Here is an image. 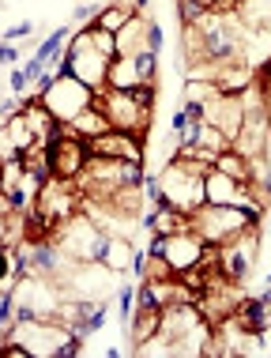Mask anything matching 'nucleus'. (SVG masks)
I'll list each match as a JSON object with an SVG mask.
<instances>
[{
    "instance_id": "nucleus-1",
    "label": "nucleus",
    "mask_w": 271,
    "mask_h": 358,
    "mask_svg": "<svg viewBox=\"0 0 271 358\" xmlns=\"http://www.w3.org/2000/svg\"><path fill=\"white\" fill-rule=\"evenodd\" d=\"M0 336L23 343L27 351H31V358H72V355L87 351L83 347L87 336L72 332V328L61 324V321H50V317H12V324Z\"/></svg>"
},
{
    "instance_id": "nucleus-2",
    "label": "nucleus",
    "mask_w": 271,
    "mask_h": 358,
    "mask_svg": "<svg viewBox=\"0 0 271 358\" xmlns=\"http://www.w3.org/2000/svg\"><path fill=\"white\" fill-rule=\"evenodd\" d=\"M207 162H196V159H170L159 166V200L154 204H170L177 211L192 215L200 204H203V178H207Z\"/></svg>"
},
{
    "instance_id": "nucleus-3",
    "label": "nucleus",
    "mask_w": 271,
    "mask_h": 358,
    "mask_svg": "<svg viewBox=\"0 0 271 358\" xmlns=\"http://www.w3.org/2000/svg\"><path fill=\"white\" fill-rule=\"evenodd\" d=\"M27 99H42L45 110H50L61 124H68L75 113L94 102V91L68 72H45L42 80H34V91L27 94Z\"/></svg>"
},
{
    "instance_id": "nucleus-4",
    "label": "nucleus",
    "mask_w": 271,
    "mask_h": 358,
    "mask_svg": "<svg viewBox=\"0 0 271 358\" xmlns=\"http://www.w3.org/2000/svg\"><path fill=\"white\" fill-rule=\"evenodd\" d=\"M147 178V170H143V162H124V159H105V155H91L87 159L83 173L75 178V189L83 192V196H113L121 185H136V181Z\"/></svg>"
},
{
    "instance_id": "nucleus-5",
    "label": "nucleus",
    "mask_w": 271,
    "mask_h": 358,
    "mask_svg": "<svg viewBox=\"0 0 271 358\" xmlns=\"http://www.w3.org/2000/svg\"><path fill=\"white\" fill-rule=\"evenodd\" d=\"M8 294L15 302V317H50V321H61L64 290L53 275H38V272L19 275Z\"/></svg>"
},
{
    "instance_id": "nucleus-6",
    "label": "nucleus",
    "mask_w": 271,
    "mask_h": 358,
    "mask_svg": "<svg viewBox=\"0 0 271 358\" xmlns=\"http://www.w3.org/2000/svg\"><path fill=\"white\" fill-rule=\"evenodd\" d=\"M50 238H53V245L61 249L68 260H98V257H102L105 230H102L98 222H94V219L80 208L72 219H64Z\"/></svg>"
},
{
    "instance_id": "nucleus-7",
    "label": "nucleus",
    "mask_w": 271,
    "mask_h": 358,
    "mask_svg": "<svg viewBox=\"0 0 271 358\" xmlns=\"http://www.w3.org/2000/svg\"><path fill=\"white\" fill-rule=\"evenodd\" d=\"M94 106L110 117V124L117 132H132V136L147 140L151 136V121H154V110H147V106H140L132 99L129 91H110V87H98L94 91Z\"/></svg>"
},
{
    "instance_id": "nucleus-8",
    "label": "nucleus",
    "mask_w": 271,
    "mask_h": 358,
    "mask_svg": "<svg viewBox=\"0 0 271 358\" xmlns=\"http://www.w3.org/2000/svg\"><path fill=\"white\" fill-rule=\"evenodd\" d=\"M105 69H110V61L91 45V31H75L68 38V45H64V53H61V61H57L53 72H68L80 83H87L91 91H98L105 83Z\"/></svg>"
},
{
    "instance_id": "nucleus-9",
    "label": "nucleus",
    "mask_w": 271,
    "mask_h": 358,
    "mask_svg": "<svg viewBox=\"0 0 271 358\" xmlns=\"http://www.w3.org/2000/svg\"><path fill=\"white\" fill-rule=\"evenodd\" d=\"M219 249V272L230 279V283H249V275L256 272L260 260V222H249L241 234H234L230 241H222Z\"/></svg>"
},
{
    "instance_id": "nucleus-10",
    "label": "nucleus",
    "mask_w": 271,
    "mask_h": 358,
    "mask_svg": "<svg viewBox=\"0 0 271 358\" xmlns=\"http://www.w3.org/2000/svg\"><path fill=\"white\" fill-rule=\"evenodd\" d=\"M189 219H192V230H196L207 245H222V241L241 234L249 222H256L245 208H226V204H200Z\"/></svg>"
},
{
    "instance_id": "nucleus-11",
    "label": "nucleus",
    "mask_w": 271,
    "mask_h": 358,
    "mask_svg": "<svg viewBox=\"0 0 271 358\" xmlns=\"http://www.w3.org/2000/svg\"><path fill=\"white\" fill-rule=\"evenodd\" d=\"M151 253H162L166 257V264L173 268V272H189V268H196L203 264V253H207V241H203L196 230H177V234H166V238H159V234H151Z\"/></svg>"
},
{
    "instance_id": "nucleus-12",
    "label": "nucleus",
    "mask_w": 271,
    "mask_h": 358,
    "mask_svg": "<svg viewBox=\"0 0 271 358\" xmlns=\"http://www.w3.org/2000/svg\"><path fill=\"white\" fill-rule=\"evenodd\" d=\"M117 57H140V53H159L162 31L154 27V19L147 12H136L117 34Z\"/></svg>"
},
{
    "instance_id": "nucleus-13",
    "label": "nucleus",
    "mask_w": 271,
    "mask_h": 358,
    "mask_svg": "<svg viewBox=\"0 0 271 358\" xmlns=\"http://www.w3.org/2000/svg\"><path fill=\"white\" fill-rule=\"evenodd\" d=\"M45 148H50V170H53V178H64V181L80 178L83 166H87V159H91L87 143L75 140V136H64V129H61V136L50 140Z\"/></svg>"
},
{
    "instance_id": "nucleus-14",
    "label": "nucleus",
    "mask_w": 271,
    "mask_h": 358,
    "mask_svg": "<svg viewBox=\"0 0 271 358\" xmlns=\"http://www.w3.org/2000/svg\"><path fill=\"white\" fill-rule=\"evenodd\" d=\"M87 151L91 155H105V159H124V162H143L147 159V140L132 136V132H102V136L87 140Z\"/></svg>"
},
{
    "instance_id": "nucleus-15",
    "label": "nucleus",
    "mask_w": 271,
    "mask_h": 358,
    "mask_svg": "<svg viewBox=\"0 0 271 358\" xmlns=\"http://www.w3.org/2000/svg\"><path fill=\"white\" fill-rule=\"evenodd\" d=\"M203 121L215 124L222 136L234 143L237 132H241V121H245V106H241V94H219V99H211L207 106H203Z\"/></svg>"
},
{
    "instance_id": "nucleus-16",
    "label": "nucleus",
    "mask_w": 271,
    "mask_h": 358,
    "mask_svg": "<svg viewBox=\"0 0 271 358\" xmlns=\"http://www.w3.org/2000/svg\"><path fill=\"white\" fill-rule=\"evenodd\" d=\"M136 257H140V249H136V241L132 238H124V234H105L102 241V264L110 268L113 275H129L136 272Z\"/></svg>"
},
{
    "instance_id": "nucleus-17",
    "label": "nucleus",
    "mask_w": 271,
    "mask_h": 358,
    "mask_svg": "<svg viewBox=\"0 0 271 358\" xmlns=\"http://www.w3.org/2000/svg\"><path fill=\"white\" fill-rule=\"evenodd\" d=\"M159 328H162V309H159V306H151V302H136L132 317H129V324H124V332H129L132 347H140L143 340L159 336Z\"/></svg>"
},
{
    "instance_id": "nucleus-18",
    "label": "nucleus",
    "mask_w": 271,
    "mask_h": 358,
    "mask_svg": "<svg viewBox=\"0 0 271 358\" xmlns=\"http://www.w3.org/2000/svg\"><path fill=\"white\" fill-rule=\"evenodd\" d=\"M61 129H64V136H75V140H94V136H102V132H110L113 129V124H110V117H105V113L98 110V106H87V110H80V113H75V117L72 121H68V124H61Z\"/></svg>"
},
{
    "instance_id": "nucleus-19",
    "label": "nucleus",
    "mask_w": 271,
    "mask_h": 358,
    "mask_svg": "<svg viewBox=\"0 0 271 358\" xmlns=\"http://www.w3.org/2000/svg\"><path fill=\"white\" fill-rule=\"evenodd\" d=\"M143 227H147L151 234L166 238V234H177V230H189V227H192V219L185 215V211L170 208V204H154L147 215H143Z\"/></svg>"
},
{
    "instance_id": "nucleus-20",
    "label": "nucleus",
    "mask_w": 271,
    "mask_h": 358,
    "mask_svg": "<svg viewBox=\"0 0 271 358\" xmlns=\"http://www.w3.org/2000/svg\"><path fill=\"white\" fill-rule=\"evenodd\" d=\"M140 83H143V76H140L136 57H113L110 69H105V87L110 91H136Z\"/></svg>"
},
{
    "instance_id": "nucleus-21",
    "label": "nucleus",
    "mask_w": 271,
    "mask_h": 358,
    "mask_svg": "<svg viewBox=\"0 0 271 358\" xmlns=\"http://www.w3.org/2000/svg\"><path fill=\"white\" fill-rule=\"evenodd\" d=\"M237 15L249 31L271 34V0H237Z\"/></svg>"
},
{
    "instance_id": "nucleus-22",
    "label": "nucleus",
    "mask_w": 271,
    "mask_h": 358,
    "mask_svg": "<svg viewBox=\"0 0 271 358\" xmlns=\"http://www.w3.org/2000/svg\"><path fill=\"white\" fill-rule=\"evenodd\" d=\"M0 124H4V132L15 140L19 155L31 148V143H38V136L31 132V124H27V117H23V110H15V113H8V117H0Z\"/></svg>"
},
{
    "instance_id": "nucleus-23",
    "label": "nucleus",
    "mask_w": 271,
    "mask_h": 358,
    "mask_svg": "<svg viewBox=\"0 0 271 358\" xmlns=\"http://www.w3.org/2000/svg\"><path fill=\"white\" fill-rule=\"evenodd\" d=\"M75 31L72 27H57V31L45 38V42H38V50H34V57L38 61H45V64H57L61 61V53H64V45H68V38H72Z\"/></svg>"
},
{
    "instance_id": "nucleus-24",
    "label": "nucleus",
    "mask_w": 271,
    "mask_h": 358,
    "mask_svg": "<svg viewBox=\"0 0 271 358\" xmlns=\"http://www.w3.org/2000/svg\"><path fill=\"white\" fill-rule=\"evenodd\" d=\"M215 170H222L226 178H237V181H249V159L234 148H226L222 155H215V162H211Z\"/></svg>"
},
{
    "instance_id": "nucleus-25",
    "label": "nucleus",
    "mask_w": 271,
    "mask_h": 358,
    "mask_svg": "<svg viewBox=\"0 0 271 358\" xmlns=\"http://www.w3.org/2000/svg\"><path fill=\"white\" fill-rule=\"evenodd\" d=\"M219 94H222V91H219L215 80H196V76H189V80H185V102L200 106V110H203L211 99H219Z\"/></svg>"
},
{
    "instance_id": "nucleus-26",
    "label": "nucleus",
    "mask_w": 271,
    "mask_h": 358,
    "mask_svg": "<svg viewBox=\"0 0 271 358\" xmlns=\"http://www.w3.org/2000/svg\"><path fill=\"white\" fill-rule=\"evenodd\" d=\"M132 15H136L132 8H124V4H117V0H113L110 8H102V12H98V19H94V27H98V31H110V34H117V31H121L124 23H129Z\"/></svg>"
},
{
    "instance_id": "nucleus-27",
    "label": "nucleus",
    "mask_w": 271,
    "mask_h": 358,
    "mask_svg": "<svg viewBox=\"0 0 271 358\" xmlns=\"http://www.w3.org/2000/svg\"><path fill=\"white\" fill-rule=\"evenodd\" d=\"M87 31H91V45H94V50H98L102 57H105V61H113V57H117V38H113L110 31H98V27H87Z\"/></svg>"
},
{
    "instance_id": "nucleus-28",
    "label": "nucleus",
    "mask_w": 271,
    "mask_h": 358,
    "mask_svg": "<svg viewBox=\"0 0 271 358\" xmlns=\"http://www.w3.org/2000/svg\"><path fill=\"white\" fill-rule=\"evenodd\" d=\"M113 302H117V317H121V324H129V317H132V309H136V287L132 283H124L117 294H113Z\"/></svg>"
},
{
    "instance_id": "nucleus-29",
    "label": "nucleus",
    "mask_w": 271,
    "mask_h": 358,
    "mask_svg": "<svg viewBox=\"0 0 271 358\" xmlns=\"http://www.w3.org/2000/svg\"><path fill=\"white\" fill-rule=\"evenodd\" d=\"M31 34H34V23H31V19H23V23H12V27L4 31V42H8V45H19V42H27Z\"/></svg>"
},
{
    "instance_id": "nucleus-30",
    "label": "nucleus",
    "mask_w": 271,
    "mask_h": 358,
    "mask_svg": "<svg viewBox=\"0 0 271 358\" xmlns=\"http://www.w3.org/2000/svg\"><path fill=\"white\" fill-rule=\"evenodd\" d=\"M27 87H31V80H27L23 69H12V72H8V94H15V99H27Z\"/></svg>"
},
{
    "instance_id": "nucleus-31",
    "label": "nucleus",
    "mask_w": 271,
    "mask_h": 358,
    "mask_svg": "<svg viewBox=\"0 0 271 358\" xmlns=\"http://www.w3.org/2000/svg\"><path fill=\"white\" fill-rule=\"evenodd\" d=\"M177 15H181V27H189L203 15V8L196 4V0H177Z\"/></svg>"
},
{
    "instance_id": "nucleus-32",
    "label": "nucleus",
    "mask_w": 271,
    "mask_h": 358,
    "mask_svg": "<svg viewBox=\"0 0 271 358\" xmlns=\"http://www.w3.org/2000/svg\"><path fill=\"white\" fill-rule=\"evenodd\" d=\"M15 61H19V45H8V42H0V69H12Z\"/></svg>"
},
{
    "instance_id": "nucleus-33",
    "label": "nucleus",
    "mask_w": 271,
    "mask_h": 358,
    "mask_svg": "<svg viewBox=\"0 0 271 358\" xmlns=\"http://www.w3.org/2000/svg\"><path fill=\"white\" fill-rule=\"evenodd\" d=\"M23 72H27V80H42V76H45V61H38V57H31V61H27L23 64Z\"/></svg>"
},
{
    "instance_id": "nucleus-34",
    "label": "nucleus",
    "mask_w": 271,
    "mask_h": 358,
    "mask_svg": "<svg viewBox=\"0 0 271 358\" xmlns=\"http://www.w3.org/2000/svg\"><path fill=\"white\" fill-rule=\"evenodd\" d=\"M196 4L203 8V12H211V8H215V4H219V0H196Z\"/></svg>"
},
{
    "instance_id": "nucleus-35",
    "label": "nucleus",
    "mask_w": 271,
    "mask_h": 358,
    "mask_svg": "<svg viewBox=\"0 0 271 358\" xmlns=\"http://www.w3.org/2000/svg\"><path fill=\"white\" fill-rule=\"evenodd\" d=\"M264 159H268V166H271V136H268V148H264Z\"/></svg>"
},
{
    "instance_id": "nucleus-36",
    "label": "nucleus",
    "mask_w": 271,
    "mask_h": 358,
    "mask_svg": "<svg viewBox=\"0 0 271 358\" xmlns=\"http://www.w3.org/2000/svg\"><path fill=\"white\" fill-rule=\"evenodd\" d=\"M264 76H268V80H271V64H268V69H264Z\"/></svg>"
},
{
    "instance_id": "nucleus-37",
    "label": "nucleus",
    "mask_w": 271,
    "mask_h": 358,
    "mask_svg": "<svg viewBox=\"0 0 271 358\" xmlns=\"http://www.w3.org/2000/svg\"><path fill=\"white\" fill-rule=\"evenodd\" d=\"M0 170H4V159H0Z\"/></svg>"
},
{
    "instance_id": "nucleus-38",
    "label": "nucleus",
    "mask_w": 271,
    "mask_h": 358,
    "mask_svg": "<svg viewBox=\"0 0 271 358\" xmlns=\"http://www.w3.org/2000/svg\"><path fill=\"white\" fill-rule=\"evenodd\" d=\"M268 287H271V275H268Z\"/></svg>"
}]
</instances>
